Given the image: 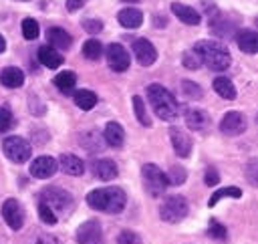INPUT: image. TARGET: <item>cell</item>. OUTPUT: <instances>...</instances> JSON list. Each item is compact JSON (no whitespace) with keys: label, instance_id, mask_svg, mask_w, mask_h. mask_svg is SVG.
<instances>
[{"label":"cell","instance_id":"8","mask_svg":"<svg viewBox=\"0 0 258 244\" xmlns=\"http://www.w3.org/2000/svg\"><path fill=\"white\" fill-rule=\"evenodd\" d=\"M105 54H107L109 67H111L115 73H123V71H127V69L131 67V56H129V52L125 50V46L119 44V42L109 44L107 50H105Z\"/></svg>","mask_w":258,"mask_h":244},{"label":"cell","instance_id":"35","mask_svg":"<svg viewBox=\"0 0 258 244\" xmlns=\"http://www.w3.org/2000/svg\"><path fill=\"white\" fill-rule=\"evenodd\" d=\"M165 177H167V184L179 186V184L185 181V169H183L181 165H175V167L169 169V173H165Z\"/></svg>","mask_w":258,"mask_h":244},{"label":"cell","instance_id":"33","mask_svg":"<svg viewBox=\"0 0 258 244\" xmlns=\"http://www.w3.org/2000/svg\"><path fill=\"white\" fill-rule=\"evenodd\" d=\"M181 63H183V67H185V69H189V71H196V69H200V67H202V58H200V54H198L194 48L183 52Z\"/></svg>","mask_w":258,"mask_h":244},{"label":"cell","instance_id":"18","mask_svg":"<svg viewBox=\"0 0 258 244\" xmlns=\"http://www.w3.org/2000/svg\"><path fill=\"white\" fill-rule=\"evenodd\" d=\"M46 38H48V44H50L52 48H56V50H67V48L73 44L71 34H69L64 28H58V26L48 28Z\"/></svg>","mask_w":258,"mask_h":244},{"label":"cell","instance_id":"21","mask_svg":"<svg viewBox=\"0 0 258 244\" xmlns=\"http://www.w3.org/2000/svg\"><path fill=\"white\" fill-rule=\"evenodd\" d=\"M38 60H40V65L42 67H48V69H58L60 65H62V54L56 50V48H52L50 44H44V46H40L38 48Z\"/></svg>","mask_w":258,"mask_h":244},{"label":"cell","instance_id":"41","mask_svg":"<svg viewBox=\"0 0 258 244\" xmlns=\"http://www.w3.org/2000/svg\"><path fill=\"white\" fill-rule=\"evenodd\" d=\"M204 181H206V186H216V184L220 181V175H218V171H216L214 167H210V169L206 171V175H204Z\"/></svg>","mask_w":258,"mask_h":244},{"label":"cell","instance_id":"31","mask_svg":"<svg viewBox=\"0 0 258 244\" xmlns=\"http://www.w3.org/2000/svg\"><path fill=\"white\" fill-rule=\"evenodd\" d=\"M133 111H135V117H137V121H139L141 125H145V127L151 125V119H149L147 109H145V103H143V99H141L139 95L133 97Z\"/></svg>","mask_w":258,"mask_h":244},{"label":"cell","instance_id":"11","mask_svg":"<svg viewBox=\"0 0 258 244\" xmlns=\"http://www.w3.org/2000/svg\"><path fill=\"white\" fill-rule=\"evenodd\" d=\"M220 131L224 135H240L246 131V117L240 111H228L220 121Z\"/></svg>","mask_w":258,"mask_h":244},{"label":"cell","instance_id":"32","mask_svg":"<svg viewBox=\"0 0 258 244\" xmlns=\"http://www.w3.org/2000/svg\"><path fill=\"white\" fill-rule=\"evenodd\" d=\"M38 32H40V26L34 18H24L22 20V36L26 40H34L38 36Z\"/></svg>","mask_w":258,"mask_h":244},{"label":"cell","instance_id":"24","mask_svg":"<svg viewBox=\"0 0 258 244\" xmlns=\"http://www.w3.org/2000/svg\"><path fill=\"white\" fill-rule=\"evenodd\" d=\"M171 12H173L183 24H191V26L200 24V14H198V10H194L191 6H185V4H181V2H173V4H171Z\"/></svg>","mask_w":258,"mask_h":244},{"label":"cell","instance_id":"7","mask_svg":"<svg viewBox=\"0 0 258 244\" xmlns=\"http://www.w3.org/2000/svg\"><path fill=\"white\" fill-rule=\"evenodd\" d=\"M187 212H189V206H187L185 198H181V196H169L161 204V208H159V218L163 222L177 224V222H181L187 216Z\"/></svg>","mask_w":258,"mask_h":244},{"label":"cell","instance_id":"20","mask_svg":"<svg viewBox=\"0 0 258 244\" xmlns=\"http://www.w3.org/2000/svg\"><path fill=\"white\" fill-rule=\"evenodd\" d=\"M236 42L246 54H254L258 50V36L252 28H242L236 32Z\"/></svg>","mask_w":258,"mask_h":244},{"label":"cell","instance_id":"36","mask_svg":"<svg viewBox=\"0 0 258 244\" xmlns=\"http://www.w3.org/2000/svg\"><path fill=\"white\" fill-rule=\"evenodd\" d=\"M38 218H40L44 224H54V222H56V214H54L44 202L38 204Z\"/></svg>","mask_w":258,"mask_h":244},{"label":"cell","instance_id":"2","mask_svg":"<svg viewBox=\"0 0 258 244\" xmlns=\"http://www.w3.org/2000/svg\"><path fill=\"white\" fill-rule=\"evenodd\" d=\"M147 99H149V105L159 119H163V121H175L177 119L179 105L165 87H161L157 83L149 85L147 87Z\"/></svg>","mask_w":258,"mask_h":244},{"label":"cell","instance_id":"15","mask_svg":"<svg viewBox=\"0 0 258 244\" xmlns=\"http://www.w3.org/2000/svg\"><path fill=\"white\" fill-rule=\"evenodd\" d=\"M169 139H171L173 151H175L179 157H189V153H191V139H189V135H187L183 129L171 127V129H169Z\"/></svg>","mask_w":258,"mask_h":244},{"label":"cell","instance_id":"26","mask_svg":"<svg viewBox=\"0 0 258 244\" xmlns=\"http://www.w3.org/2000/svg\"><path fill=\"white\" fill-rule=\"evenodd\" d=\"M214 91L226 101H234L236 99V87L228 77H216L214 79Z\"/></svg>","mask_w":258,"mask_h":244},{"label":"cell","instance_id":"30","mask_svg":"<svg viewBox=\"0 0 258 244\" xmlns=\"http://www.w3.org/2000/svg\"><path fill=\"white\" fill-rule=\"evenodd\" d=\"M83 54H85V58H89V60H97V58L103 54V44H101L97 38H89V40L83 44Z\"/></svg>","mask_w":258,"mask_h":244},{"label":"cell","instance_id":"17","mask_svg":"<svg viewBox=\"0 0 258 244\" xmlns=\"http://www.w3.org/2000/svg\"><path fill=\"white\" fill-rule=\"evenodd\" d=\"M117 20H119V24L125 26V28H139V26L143 24V12H141L139 8L127 6V8L119 10Z\"/></svg>","mask_w":258,"mask_h":244},{"label":"cell","instance_id":"22","mask_svg":"<svg viewBox=\"0 0 258 244\" xmlns=\"http://www.w3.org/2000/svg\"><path fill=\"white\" fill-rule=\"evenodd\" d=\"M103 137H105V143H107V145H111V147H121L123 141H125V131H123V127H121L117 121H109V123L105 125Z\"/></svg>","mask_w":258,"mask_h":244},{"label":"cell","instance_id":"16","mask_svg":"<svg viewBox=\"0 0 258 244\" xmlns=\"http://www.w3.org/2000/svg\"><path fill=\"white\" fill-rule=\"evenodd\" d=\"M91 169H93V173H95L99 179H103V181L115 179L117 173H119L117 163H115L113 159H107V157H103V159H95L93 165H91Z\"/></svg>","mask_w":258,"mask_h":244},{"label":"cell","instance_id":"34","mask_svg":"<svg viewBox=\"0 0 258 244\" xmlns=\"http://www.w3.org/2000/svg\"><path fill=\"white\" fill-rule=\"evenodd\" d=\"M208 234L212 236V238H216V240H226L228 238V230H226V226L224 224H220L218 220H210V224H208Z\"/></svg>","mask_w":258,"mask_h":244},{"label":"cell","instance_id":"43","mask_svg":"<svg viewBox=\"0 0 258 244\" xmlns=\"http://www.w3.org/2000/svg\"><path fill=\"white\" fill-rule=\"evenodd\" d=\"M85 4V0H67V8L71 10V12H75V10H79L81 6Z\"/></svg>","mask_w":258,"mask_h":244},{"label":"cell","instance_id":"9","mask_svg":"<svg viewBox=\"0 0 258 244\" xmlns=\"http://www.w3.org/2000/svg\"><path fill=\"white\" fill-rule=\"evenodd\" d=\"M79 244H103V230L97 220H87L77 228Z\"/></svg>","mask_w":258,"mask_h":244},{"label":"cell","instance_id":"27","mask_svg":"<svg viewBox=\"0 0 258 244\" xmlns=\"http://www.w3.org/2000/svg\"><path fill=\"white\" fill-rule=\"evenodd\" d=\"M54 87L58 89V91H62V93H71L73 89H75V85H77V75L73 73V71H62V73H58L56 77H54Z\"/></svg>","mask_w":258,"mask_h":244},{"label":"cell","instance_id":"13","mask_svg":"<svg viewBox=\"0 0 258 244\" xmlns=\"http://www.w3.org/2000/svg\"><path fill=\"white\" fill-rule=\"evenodd\" d=\"M58 169V161L50 155H40L30 163V175L38 177V179H46L50 177L54 171Z\"/></svg>","mask_w":258,"mask_h":244},{"label":"cell","instance_id":"37","mask_svg":"<svg viewBox=\"0 0 258 244\" xmlns=\"http://www.w3.org/2000/svg\"><path fill=\"white\" fill-rule=\"evenodd\" d=\"M14 125V117L8 107H0V131H8Z\"/></svg>","mask_w":258,"mask_h":244},{"label":"cell","instance_id":"25","mask_svg":"<svg viewBox=\"0 0 258 244\" xmlns=\"http://www.w3.org/2000/svg\"><path fill=\"white\" fill-rule=\"evenodd\" d=\"M0 83L4 87H8V89H18L24 83V73L20 69H16V67H6L0 73Z\"/></svg>","mask_w":258,"mask_h":244},{"label":"cell","instance_id":"42","mask_svg":"<svg viewBox=\"0 0 258 244\" xmlns=\"http://www.w3.org/2000/svg\"><path fill=\"white\" fill-rule=\"evenodd\" d=\"M34 244H60V240L56 236H52V234H40L34 240Z\"/></svg>","mask_w":258,"mask_h":244},{"label":"cell","instance_id":"14","mask_svg":"<svg viewBox=\"0 0 258 244\" xmlns=\"http://www.w3.org/2000/svg\"><path fill=\"white\" fill-rule=\"evenodd\" d=\"M210 28H212V32L218 34L220 38H230L232 32L236 30V24H234L228 16H224V14H220V12L216 10V12L210 14Z\"/></svg>","mask_w":258,"mask_h":244},{"label":"cell","instance_id":"39","mask_svg":"<svg viewBox=\"0 0 258 244\" xmlns=\"http://www.w3.org/2000/svg\"><path fill=\"white\" fill-rule=\"evenodd\" d=\"M117 244H141V240H139V236H137L135 232L125 230V232H121V234H119Z\"/></svg>","mask_w":258,"mask_h":244},{"label":"cell","instance_id":"38","mask_svg":"<svg viewBox=\"0 0 258 244\" xmlns=\"http://www.w3.org/2000/svg\"><path fill=\"white\" fill-rule=\"evenodd\" d=\"M181 89H183V93L187 95V97H191V99H200L202 97V89L196 85V83H191V81H181Z\"/></svg>","mask_w":258,"mask_h":244},{"label":"cell","instance_id":"1","mask_svg":"<svg viewBox=\"0 0 258 244\" xmlns=\"http://www.w3.org/2000/svg\"><path fill=\"white\" fill-rule=\"evenodd\" d=\"M87 204L93 210H99V212H105V214H119V212H123V208L127 204V196L121 188L109 186V188L93 190L87 196Z\"/></svg>","mask_w":258,"mask_h":244},{"label":"cell","instance_id":"28","mask_svg":"<svg viewBox=\"0 0 258 244\" xmlns=\"http://www.w3.org/2000/svg\"><path fill=\"white\" fill-rule=\"evenodd\" d=\"M73 99H75V105L81 107L83 111H91V109L97 105V95H95L93 91H89V89L77 91V93L73 95Z\"/></svg>","mask_w":258,"mask_h":244},{"label":"cell","instance_id":"5","mask_svg":"<svg viewBox=\"0 0 258 244\" xmlns=\"http://www.w3.org/2000/svg\"><path fill=\"white\" fill-rule=\"evenodd\" d=\"M141 175H143V188L151 198H159L165 192V188L169 186L165 173L155 163H145L141 167Z\"/></svg>","mask_w":258,"mask_h":244},{"label":"cell","instance_id":"6","mask_svg":"<svg viewBox=\"0 0 258 244\" xmlns=\"http://www.w3.org/2000/svg\"><path fill=\"white\" fill-rule=\"evenodd\" d=\"M2 151H4V155H6L10 161H14V163H24V161H28L30 155H32L30 143H28L24 137H18V135L6 137V139L2 141Z\"/></svg>","mask_w":258,"mask_h":244},{"label":"cell","instance_id":"40","mask_svg":"<svg viewBox=\"0 0 258 244\" xmlns=\"http://www.w3.org/2000/svg\"><path fill=\"white\" fill-rule=\"evenodd\" d=\"M83 28H85L89 34H97V32L103 28V22L97 20V18H87V20H83Z\"/></svg>","mask_w":258,"mask_h":244},{"label":"cell","instance_id":"12","mask_svg":"<svg viewBox=\"0 0 258 244\" xmlns=\"http://www.w3.org/2000/svg\"><path fill=\"white\" fill-rule=\"evenodd\" d=\"M133 52H135V58L141 67H151L157 60V50L147 38L133 40Z\"/></svg>","mask_w":258,"mask_h":244},{"label":"cell","instance_id":"23","mask_svg":"<svg viewBox=\"0 0 258 244\" xmlns=\"http://www.w3.org/2000/svg\"><path fill=\"white\" fill-rule=\"evenodd\" d=\"M58 167H60L64 173H69V175H81V173L85 171L83 159L77 157V155H73V153H62L60 159H58Z\"/></svg>","mask_w":258,"mask_h":244},{"label":"cell","instance_id":"10","mask_svg":"<svg viewBox=\"0 0 258 244\" xmlns=\"http://www.w3.org/2000/svg\"><path fill=\"white\" fill-rule=\"evenodd\" d=\"M2 218L6 220V224L12 228V230H20L22 224H24V210L20 206L18 200L10 198L2 204Z\"/></svg>","mask_w":258,"mask_h":244},{"label":"cell","instance_id":"44","mask_svg":"<svg viewBox=\"0 0 258 244\" xmlns=\"http://www.w3.org/2000/svg\"><path fill=\"white\" fill-rule=\"evenodd\" d=\"M4 50H6V40H4V36L0 34V54H2Z\"/></svg>","mask_w":258,"mask_h":244},{"label":"cell","instance_id":"3","mask_svg":"<svg viewBox=\"0 0 258 244\" xmlns=\"http://www.w3.org/2000/svg\"><path fill=\"white\" fill-rule=\"evenodd\" d=\"M194 50L200 54L202 65H206L212 71H226L232 63L228 48L216 40H200V42H196Z\"/></svg>","mask_w":258,"mask_h":244},{"label":"cell","instance_id":"29","mask_svg":"<svg viewBox=\"0 0 258 244\" xmlns=\"http://www.w3.org/2000/svg\"><path fill=\"white\" fill-rule=\"evenodd\" d=\"M224 198H242V190L240 188H236V186H230V188H222V190H218L212 198H210V202H208V206L212 208V206H216L220 200H224Z\"/></svg>","mask_w":258,"mask_h":244},{"label":"cell","instance_id":"19","mask_svg":"<svg viewBox=\"0 0 258 244\" xmlns=\"http://www.w3.org/2000/svg\"><path fill=\"white\" fill-rule=\"evenodd\" d=\"M185 125L191 131H204L210 125V115L204 109H187L185 111Z\"/></svg>","mask_w":258,"mask_h":244},{"label":"cell","instance_id":"4","mask_svg":"<svg viewBox=\"0 0 258 244\" xmlns=\"http://www.w3.org/2000/svg\"><path fill=\"white\" fill-rule=\"evenodd\" d=\"M40 202H44L54 214L58 212L62 216H69L73 212V208H75V202H73L71 194L64 192V190H60V188H54V186L44 188L40 192Z\"/></svg>","mask_w":258,"mask_h":244}]
</instances>
